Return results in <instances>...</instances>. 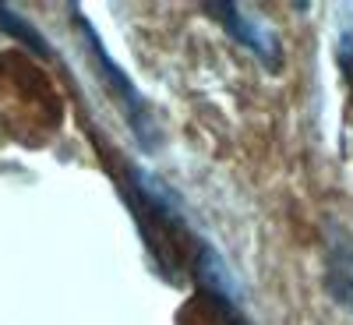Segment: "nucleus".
Segmentation results:
<instances>
[{
    "mask_svg": "<svg viewBox=\"0 0 353 325\" xmlns=\"http://www.w3.org/2000/svg\"><path fill=\"white\" fill-rule=\"evenodd\" d=\"M339 68H343V75H346V81L353 85V32H343V39H339Z\"/></svg>",
    "mask_w": 353,
    "mask_h": 325,
    "instance_id": "5",
    "label": "nucleus"
},
{
    "mask_svg": "<svg viewBox=\"0 0 353 325\" xmlns=\"http://www.w3.org/2000/svg\"><path fill=\"white\" fill-rule=\"evenodd\" d=\"M205 8H209V11L226 25V32L237 39L241 46L254 50L272 71H279V64H283V50H279V43H276V32H269L265 25H258V21H254L248 11H241L237 4H205Z\"/></svg>",
    "mask_w": 353,
    "mask_h": 325,
    "instance_id": "1",
    "label": "nucleus"
},
{
    "mask_svg": "<svg viewBox=\"0 0 353 325\" xmlns=\"http://www.w3.org/2000/svg\"><path fill=\"white\" fill-rule=\"evenodd\" d=\"M325 290L332 301L353 315V241L346 233L329 237V262H325Z\"/></svg>",
    "mask_w": 353,
    "mask_h": 325,
    "instance_id": "3",
    "label": "nucleus"
},
{
    "mask_svg": "<svg viewBox=\"0 0 353 325\" xmlns=\"http://www.w3.org/2000/svg\"><path fill=\"white\" fill-rule=\"evenodd\" d=\"M81 28H85V36H88V50H92V57H96V64H99V75L110 81V88L117 92V99L124 103V110H128V117L134 121V131H138V138L141 141H149V106H145V99L138 96V88L124 78V71L117 68L113 61H110V53L99 46V39H96V32H92V25H88L85 18H81Z\"/></svg>",
    "mask_w": 353,
    "mask_h": 325,
    "instance_id": "2",
    "label": "nucleus"
},
{
    "mask_svg": "<svg viewBox=\"0 0 353 325\" xmlns=\"http://www.w3.org/2000/svg\"><path fill=\"white\" fill-rule=\"evenodd\" d=\"M0 25H4V28H8V32H14V36H21V39H25L28 46H36L39 53H46V46L39 43V32H36V28H28V25H25L21 18H14V14H11L8 8H0Z\"/></svg>",
    "mask_w": 353,
    "mask_h": 325,
    "instance_id": "4",
    "label": "nucleus"
}]
</instances>
